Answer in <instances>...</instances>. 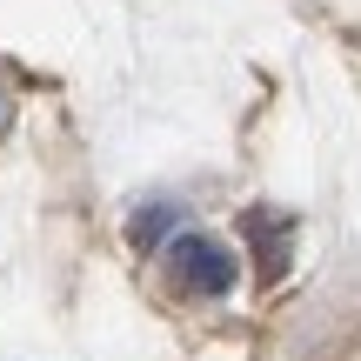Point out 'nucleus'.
<instances>
[{
  "label": "nucleus",
  "mask_w": 361,
  "mask_h": 361,
  "mask_svg": "<svg viewBox=\"0 0 361 361\" xmlns=\"http://www.w3.org/2000/svg\"><path fill=\"white\" fill-rule=\"evenodd\" d=\"M247 241H255V255H261V274L274 281V274L288 268V221L255 207V214H247Z\"/></svg>",
  "instance_id": "f03ea898"
},
{
  "label": "nucleus",
  "mask_w": 361,
  "mask_h": 361,
  "mask_svg": "<svg viewBox=\"0 0 361 361\" xmlns=\"http://www.w3.org/2000/svg\"><path fill=\"white\" fill-rule=\"evenodd\" d=\"M168 281L180 295H228L234 288V255L207 234H180L168 247Z\"/></svg>",
  "instance_id": "f257e3e1"
}]
</instances>
